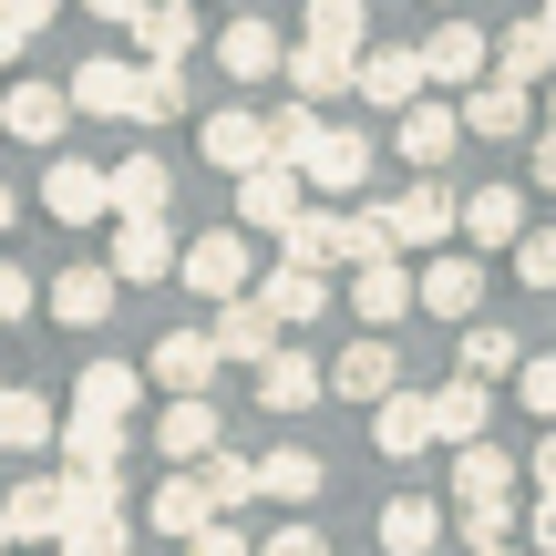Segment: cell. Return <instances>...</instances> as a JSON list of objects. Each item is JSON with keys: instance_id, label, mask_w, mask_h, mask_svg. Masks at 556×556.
I'll use <instances>...</instances> for the list:
<instances>
[{"instance_id": "6da1fadb", "label": "cell", "mask_w": 556, "mask_h": 556, "mask_svg": "<svg viewBox=\"0 0 556 556\" xmlns=\"http://www.w3.org/2000/svg\"><path fill=\"white\" fill-rule=\"evenodd\" d=\"M289 165H299L309 197H361V186H371V135H361V124H319Z\"/></svg>"}, {"instance_id": "7a4b0ae2", "label": "cell", "mask_w": 556, "mask_h": 556, "mask_svg": "<svg viewBox=\"0 0 556 556\" xmlns=\"http://www.w3.org/2000/svg\"><path fill=\"white\" fill-rule=\"evenodd\" d=\"M176 278H186L197 299H238L258 268H248V238H238V227H206L197 248H176Z\"/></svg>"}, {"instance_id": "3957f363", "label": "cell", "mask_w": 556, "mask_h": 556, "mask_svg": "<svg viewBox=\"0 0 556 556\" xmlns=\"http://www.w3.org/2000/svg\"><path fill=\"white\" fill-rule=\"evenodd\" d=\"M413 52H422V83H443V93L495 73V31H475V21H443V31H433V41H413Z\"/></svg>"}, {"instance_id": "277c9868", "label": "cell", "mask_w": 556, "mask_h": 556, "mask_svg": "<svg viewBox=\"0 0 556 556\" xmlns=\"http://www.w3.org/2000/svg\"><path fill=\"white\" fill-rule=\"evenodd\" d=\"M299 206H309V186H299V165H248V176H238V227H268V238H278V227H289L299 217Z\"/></svg>"}, {"instance_id": "5b68a950", "label": "cell", "mask_w": 556, "mask_h": 556, "mask_svg": "<svg viewBox=\"0 0 556 556\" xmlns=\"http://www.w3.org/2000/svg\"><path fill=\"white\" fill-rule=\"evenodd\" d=\"M351 93L371 103V114H402V103L422 93V52H413V41H381V52H361V73H351Z\"/></svg>"}, {"instance_id": "8992f818", "label": "cell", "mask_w": 556, "mask_h": 556, "mask_svg": "<svg viewBox=\"0 0 556 556\" xmlns=\"http://www.w3.org/2000/svg\"><path fill=\"white\" fill-rule=\"evenodd\" d=\"M371 443H381V454H392V464L433 454V392H402V381H392V392L371 402Z\"/></svg>"}, {"instance_id": "52a82bcc", "label": "cell", "mask_w": 556, "mask_h": 556, "mask_svg": "<svg viewBox=\"0 0 556 556\" xmlns=\"http://www.w3.org/2000/svg\"><path fill=\"white\" fill-rule=\"evenodd\" d=\"M392 124H402L392 144H402V155L422 165V176H433V165H443V155H454V144H464V103H433V93H413V103H402Z\"/></svg>"}, {"instance_id": "ba28073f", "label": "cell", "mask_w": 556, "mask_h": 556, "mask_svg": "<svg viewBox=\"0 0 556 556\" xmlns=\"http://www.w3.org/2000/svg\"><path fill=\"white\" fill-rule=\"evenodd\" d=\"M454 206L464 197H443V186L422 176V186H402V197L381 206V227H392V248H443V238H454Z\"/></svg>"}, {"instance_id": "9c48e42d", "label": "cell", "mask_w": 556, "mask_h": 556, "mask_svg": "<svg viewBox=\"0 0 556 556\" xmlns=\"http://www.w3.org/2000/svg\"><path fill=\"white\" fill-rule=\"evenodd\" d=\"M197 155L227 165V176H248V165H268V114H248V103H227V114L197 124Z\"/></svg>"}, {"instance_id": "30bf717a", "label": "cell", "mask_w": 556, "mask_h": 556, "mask_svg": "<svg viewBox=\"0 0 556 556\" xmlns=\"http://www.w3.org/2000/svg\"><path fill=\"white\" fill-rule=\"evenodd\" d=\"M217 361H248V371H258V361L278 351V319H268V299L258 289H238V299H217Z\"/></svg>"}, {"instance_id": "8fae6325", "label": "cell", "mask_w": 556, "mask_h": 556, "mask_svg": "<svg viewBox=\"0 0 556 556\" xmlns=\"http://www.w3.org/2000/svg\"><path fill=\"white\" fill-rule=\"evenodd\" d=\"M413 309H433V319H454V330H464V319L484 309V268H475V258H443V248H433V268L413 278Z\"/></svg>"}, {"instance_id": "7c38bea8", "label": "cell", "mask_w": 556, "mask_h": 556, "mask_svg": "<svg viewBox=\"0 0 556 556\" xmlns=\"http://www.w3.org/2000/svg\"><path fill=\"white\" fill-rule=\"evenodd\" d=\"M464 135H495V144H526V135H536V103H526V83H495V73H484L475 93H464Z\"/></svg>"}, {"instance_id": "4fadbf2b", "label": "cell", "mask_w": 556, "mask_h": 556, "mask_svg": "<svg viewBox=\"0 0 556 556\" xmlns=\"http://www.w3.org/2000/svg\"><path fill=\"white\" fill-rule=\"evenodd\" d=\"M62 93H73V114H93V124H135V62L93 52L73 83H62Z\"/></svg>"}, {"instance_id": "5bb4252c", "label": "cell", "mask_w": 556, "mask_h": 556, "mask_svg": "<svg viewBox=\"0 0 556 556\" xmlns=\"http://www.w3.org/2000/svg\"><path fill=\"white\" fill-rule=\"evenodd\" d=\"M41 206H52L62 227H93V217H114V186H103V165H83V155H62L52 176H41Z\"/></svg>"}, {"instance_id": "9a60e30c", "label": "cell", "mask_w": 556, "mask_h": 556, "mask_svg": "<svg viewBox=\"0 0 556 556\" xmlns=\"http://www.w3.org/2000/svg\"><path fill=\"white\" fill-rule=\"evenodd\" d=\"M319 371H330V392H340V402H381V392L402 381V351L371 330V340H351L340 361H319Z\"/></svg>"}, {"instance_id": "2e32d148", "label": "cell", "mask_w": 556, "mask_h": 556, "mask_svg": "<svg viewBox=\"0 0 556 556\" xmlns=\"http://www.w3.org/2000/svg\"><path fill=\"white\" fill-rule=\"evenodd\" d=\"M278 258H299V268H351V217H330V206H299V217L278 227Z\"/></svg>"}, {"instance_id": "e0dca14e", "label": "cell", "mask_w": 556, "mask_h": 556, "mask_svg": "<svg viewBox=\"0 0 556 556\" xmlns=\"http://www.w3.org/2000/svg\"><path fill=\"white\" fill-rule=\"evenodd\" d=\"M62 124H73V93H62V83H11V103H0V135H21V144H62Z\"/></svg>"}, {"instance_id": "ac0fdd59", "label": "cell", "mask_w": 556, "mask_h": 556, "mask_svg": "<svg viewBox=\"0 0 556 556\" xmlns=\"http://www.w3.org/2000/svg\"><path fill=\"white\" fill-rule=\"evenodd\" d=\"M454 238H475V248H516V238H526V197H516V186H475V197L454 206Z\"/></svg>"}, {"instance_id": "d6986e66", "label": "cell", "mask_w": 556, "mask_h": 556, "mask_svg": "<svg viewBox=\"0 0 556 556\" xmlns=\"http://www.w3.org/2000/svg\"><path fill=\"white\" fill-rule=\"evenodd\" d=\"M114 299H124L114 268H62V278H52V319H62V330H103Z\"/></svg>"}, {"instance_id": "ffe728a7", "label": "cell", "mask_w": 556, "mask_h": 556, "mask_svg": "<svg viewBox=\"0 0 556 556\" xmlns=\"http://www.w3.org/2000/svg\"><path fill=\"white\" fill-rule=\"evenodd\" d=\"M52 443H62V464H73V475H124V422H114V413L52 422Z\"/></svg>"}, {"instance_id": "44dd1931", "label": "cell", "mask_w": 556, "mask_h": 556, "mask_svg": "<svg viewBox=\"0 0 556 556\" xmlns=\"http://www.w3.org/2000/svg\"><path fill=\"white\" fill-rule=\"evenodd\" d=\"M319 392H330V371H319L309 351H289V340H278V351L258 361V402H268V413H309Z\"/></svg>"}, {"instance_id": "7402d4cb", "label": "cell", "mask_w": 556, "mask_h": 556, "mask_svg": "<svg viewBox=\"0 0 556 556\" xmlns=\"http://www.w3.org/2000/svg\"><path fill=\"white\" fill-rule=\"evenodd\" d=\"M248 289L268 299V319H278V330H289V319H319V309H330V268H299V258H278L268 278H248Z\"/></svg>"}, {"instance_id": "603a6c76", "label": "cell", "mask_w": 556, "mask_h": 556, "mask_svg": "<svg viewBox=\"0 0 556 556\" xmlns=\"http://www.w3.org/2000/svg\"><path fill=\"white\" fill-rule=\"evenodd\" d=\"M114 278H124V289L176 278V238H165V217H124V227H114Z\"/></svg>"}, {"instance_id": "cb8c5ba5", "label": "cell", "mask_w": 556, "mask_h": 556, "mask_svg": "<svg viewBox=\"0 0 556 556\" xmlns=\"http://www.w3.org/2000/svg\"><path fill=\"white\" fill-rule=\"evenodd\" d=\"M155 454L206 464V454H217V402H206V392H176V402H165V422H155Z\"/></svg>"}, {"instance_id": "d4e9b609", "label": "cell", "mask_w": 556, "mask_h": 556, "mask_svg": "<svg viewBox=\"0 0 556 556\" xmlns=\"http://www.w3.org/2000/svg\"><path fill=\"white\" fill-rule=\"evenodd\" d=\"M484 413H495V381L454 371V381L433 392V443H484Z\"/></svg>"}, {"instance_id": "484cf974", "label": "cell", "mask_w": 556, "mask_h": 556, "mask_svg": "<svg viewBox=\"0 0 556 556\" xmlns=\"http://www.w3.org/2000/svg\"><path fill=\"white\" fill-rule=\"evenodd\" d=\"M351 309L371 319V330H392V319L413 309V268H402V258H361L351 268Z\"/></svg>"}, {"instance_id": "4316f807", "label": "cell", "mask_w": 556, "mask_h": 556, "mask_svg": "<svg viewBox=\"0 0 556 556\" xmlns=\"http://www.w3.org/2000/svg\"><path fill=\"white\" fill-rule=\"evenodd\" d=\"M0 526H11V546H41V536H62V475H31V484H11V495H0Z\"/></svg>"}, {"instance_id": "83f0119b", "label": "cell", "mask_w": 556, "mask_h": 556, "mask_svg": "<svg viewBox=\"0 0 556 556\" xmlns=\"http://www.w3.org/2000/svg\"><path fill=\"white\" fill-rule=\"evenodd\" d=\"M495 83H556V31L546 21H516V31H495Z\"/></svg>"}, {"instance_id": "f1b7e54d", "label": "cell", "mask_w": 556, "mask_h": 556, "mask_svg": "<svg viewBox=\"0 0 556 556\" xmlns=\"http://www.w3.org/2000/svg\"><path fill=\"white\" fill-rule=\"evenodd\" d=\"M144 371H155L165 392H206V381H217V340H206V330H165Z\"/></svg>"}, {"instance_id": "f546056e", "label": "cell", "mask_w": 556, "mask_h": 556, "mask_svg": "<svg viewBox=\"0 0 556 556\" xmlns=\"http://www.w3.org/2000/svg\"><path fill=\"white\" fill-rule=\"evenodd\" d=\"M351 73H361V52H340V41H289V83H299V103L351 93Z\"/></svg>"}, {"instance_id": "4dcf8cb0", "label": "cell", "mask_w": 556, "mask_h": 556, "mask_svg": "<svg viewBox=\"0 0 556 556\" xmlns=\"http://www.w3.org/2000/svg\"><path fill=\"white\" fill-rule=\"evenodd\" d=\"M103 186H114V217H165V197H176L165 155H124V165H103Z\"/></svg>"}, {"instance_id": "1f68e13d", "label": "cell", "mask_w": 556, "mask_h": 556, "mask_svg": "<svg viewBox=\"0 0 556 556\" xmlns=\"http://www.w3.org/2000/svg\"><path fill=\"white\" fill-rule=\"evenodd\" d=\"M217 62H227V83H268L278 62H289V41H278L268 21H227V31H217Z\"/></svg>"}, {"instance_id": "d6a6232c", "label": "cell", "mask_w": 556, "mask_h": 556, "mask_svg": "<svg viewBox=\"0 0 556 556\" xmlns=\"http://www.w3.org/2000/svg\"><path fill=\"white\" fill-rule=\"evenodd\" d=\"M135 41H144V62H186V52H197V0H144Z\"/></svg>"}, {"instance_id": "836d02e7", "label": "cell", "mask_w": 556, "mask_h": 556, "mask_svg": "<svg viewBox=\"0 0 556 556\" xmlns=\"http://www.w3.org/2000/svg\"><path fill=\"white\" fill-rule=\"evenodd\" d=\"M516 475H526V464H516V454H495V443H454V495H464V505L516 495Z\"/></svg>"}, {"instance_id": "e575fe53", "label": "cell", "mask_w": 556, "mask_h": 556, "mask_svg": "<svg viewBox=\"0 0 556 556\" xmlns=\"http://www.w3.org/2000/svg\"><path fill=\"white\" fill-rule=\"evenodd\" d=\"M381 546H392V556H433L443 546V505L433 495H392V505H381Z\"/></svg>"}, {"instance_id": "d590c367", "label": "cell", "mask_w": 556, "mask_h": 556, "mask_svg": "<svg viewBox=\"0 0 556 556\" xmlns=\"http://www.w3.org/2000/svg\"><path fill=\"white\" fill-rule=\"evenodd\" d=\"M135 402H144V371H135V361H93V371H83L73 381V413H135Z\"/></svg>"}, {"instance_id": "8d00e7d4", "label": "cell", "mask_w": 556, "mask_h": 556, "mask_svg": "<svg viewBox=\"0 0 556 556\" xmlns=\"http://www.w3.org/2000/svg\"><path fill=\"white\" fill-rule=\"evenodd\" d=\"M206 516H217V505H206V484H197V475H165V484H155V505H144V526H155V536H176V546L197 536Z\"/></svg>"}, {"instance_id": "74e56055", "label": "cell", "mask_w": 556, "mask_h": 556, "mask_svg": "<svg viewBox=\"0 0 556 556\" xmlns=\"http://www.w3.org/2000/svg\"><path fill=\"white\" fill-rule=\"evenodd\" d=\"M516 361H526L516 330H495V319H464V361H454V371H475V381H516Z\"/></svg>"}, {"instance_id": "f35d334b", "label": "cell", "mask_w": 556, "mask_h": 556, "mask_svg": "<svg viewBox=\"0 0 556 556\" xmlns=\"http://www.w3.org/2000/svg\"><path fill=\"white\" fill-rule=\"evenodd\" d=\"M52 402L41 392H0V454H41V443H52Z\"/></svg>"}, {"instance_id": "ab89813d", "label": "cell", "mask_w": 556, "mask_h": 556, "mask_svg": "<svg viewBox=\"0 0 556 556\" xmlns=\"http://www.w3.org/2000/svg\"><path fill=\"white\" fill-rule=\"evenodd\" d=\"M197 484H206V505H217V516H238V505L258 495V464H248V454H227V443H217V454L197 464Z\"/></svg>"}, {"instance_id": "60d3db41", "label": "cell", "mask_w": 556, "mask_h": 556, "mask_svg": "<svg viewBox=\"0 0 556 556\" xmlns=\"http://www.w3.org/2000/svg\"><path fill=\"white\" fill-rule=\"evenodd\" d=\"M186 114V62H144L135 73V124H176Z\"/></svg>"}, {"instance_id": "b9f144b4", "label": "cell", "mask_w": 556, "mask_h": 556, "mask_svg": "<svg viewBox=\"0 0 556 556\" xmlns=\"http://www.w3.org/2000/svg\"><path fill=\"white\" fill-rule=\"evenodd\" d=\"M52 546L62 556H135V516H73Z\"/></svg>"}, {"instance_id": "7bdbcfd3", "label": "cell", "mask_w": 556, "mask_h": 556, "mask_svg": "<svg viewBox=\"0 0 556 556\" xmlns=\"http://www.w3.org/2000/svg\"><path fill=\"white\" fill-rule=\"evenodd\" d=\"M258 495L309 505V495H319V454H268V464H258Z\"/></svg>"}, {"instance_id": "ee69618b", "label": "cell", "mask_w": 556, "mask_h": 556, "mask_svg": "<svg viewBox=\"0 0 556 556\" xmlns=\"http://www.w3.org/2000/svg\"><path fill=\"white\" fill-rule=\"evenodd\" d=\"M454 536L475 546V556H484V546H516V495H495V505H464V526H454Z\"/></svg>"}, {"instance_id": "f6af8a7d", "label": "cell", "mask_w": 556, "mask_h": 556, "mask_svg": "<svg viewBox=\"0 0 556 556\" xmlns=\"http://www.w3.org/2000/svg\"><path fill=\"white\" fill-rule=\"evenodd\" d=\"M309 41H340V52H361V0H309Z\"/></svg>"}, {"instance_id": "bcb514c9", "label": "cell", "mask_w": 556, "mask_h": 556, "mask_svg": "<svg viewBox=\"0 0 556 556\" xmlns=\"http://www.w3.org/2000/svg\"><path fill=\"white\" fill-rule=\"evenodd\" d=\"M516 278L526 289H556V227H526L516 238Z\"/></svg>"}, {"instance_id": "7dc6e473", "label": "cell", "mask_w": 556, "mask_h": 556, "mask_svg": "<svg viewBox=\"0 0 556 556\" xmlns=\"http://www.w3.org/2000/svg\"><path fill=\"white\" fill-rule=\"evenodd\" d=\"M516 392H526V413H546V422H556V351L526 361V371H516Z\"/></svg>"}, {"instance_id": "c3c4849f", "label": "cell", "mask_w": 556, "mask_h": 556, "mask_svg": "<svg viewBox=\"0 0 556 556\" xmlns=\"http://www.w3.org/2000/svg\"><path fill=\"white\" fill-rule=\"evenodd\" d=\"M186 556H258V546H248V536H238V526H227V516H206L197 536H186Z\"/></svg>"}, {"instance_id": "681fc988", "label": "cell", "mask_w": 556, "mask_h": 556, "mask_svg": "<svg viewBox=\"0 0 556 556\" xmlns=\"http://www.w3.org/2000/svg\"><path fill=\"white\" fill-rule=\"evenodd\" d=\"M11 319H31V268L0 258V330H11Z\"/></svg>"}, {"instance_id": "f907efd6", "label": "cell", "mask_w": 556, "mask_h": 556, "mask_svg": "<svg viewBox=\"0 0 556 556\" xmlns=\"http://www.w3.org/2000/svg\"><path fill=\"white\" fill-rule=\"evenodd\" d=\"M258 556H330V536H319V526H278Z\"/></svg>"}, {"instance_id": "816d5d0a", "label": "cell", "mask_w": 556, "mask_h": 556, "mask_svg": "<svg viewBox=\"0 0 556 556\" xmlns=\"http://www.w3.org/2000/svg\"><path fill=\"white\" fill-rule=\"evenodd\" d=\"M526 546H536V556H556V495H536V516H526Z\"/></svg>"}, {"instance_id": "f5cc1de1", "label": "cell", "mask_w": 556, "mask_h": 556, "mask_svg": "<svg viewBox=\"0 0 556 556\" xmlns=\"http://www.w3.org/2000/svg\"><path fill=\"white\" fill-rule=\"evenodd\" d=\"M526 475H536V495H556V433L536 443V454H526Z\"/></svg>"}, {"instance_id": "db71d44e", "label": "cell", "mask_w": 556, "mask_h": 556, "mask_svg": "<svg viewBox=\"0 0 556 556\" xmlns=\"http://www.w3.org/2000/svg\"><path fill=\"white\" fill-rule=\"evenodd\" d=\"M0 11H11V21H21V31H41V21H52V11H62V0H0Z\"/></svg>"}, {"instance_id": "11a10c76", "label": "cell", "mask_w": 556, "mask_h": 556, "mask_svg": "<svg viewBox=\"0 0 556 556\" xmlns=\"http://www.w3.org/2000/svg\"><path fill=\"white\" fill-rule=\"evenodd\" d=\"M536 186H556V124L536 135Z\"/></svg>"}, {"instance_id": "9f6ffc18", "label": "cell", "mask_w": 556, "mask_h": 556, "mask_svg": "<svg viewBox=\"0 0 556 556\" xmlns=\"http://www.w3.org/2000/svg\"><path fill=\"white\" fill-rule=\"evenodd\" d=\"M83 11H93V21H135L144 0H83Z\"/></svg>"}, {"instance_id": "6f0895ef", "label": "cell", "mask_w": 556, "mask_h": 556, "mask_svg": "<svg viewBox=\"0 0 556 556\" xmlns=\"http://www.w3.org/2000/svg\"><path fill=\"white\" fill-rule=\"evenodd\" d=\"M21 41H31V31H21V21L0 11V62H21Z\"/></svg>"}, {"instance_id": "680465c9", "label": "cell", "mask_w": 556, "mask_h": 556, "mask_svg": "<svg viewBox=\"0 0 556 556\" xmlns=\"http://www.w3.org/2000/svg\"><path fill=\"white\" fill-rule=\"evenodd\" d=\"M11 217H21V197H11V186H0V227H11Z\"/></svg>"}, {"instance_id": "91938a15", "label": "cell", "mask_w": 556, "mask_h": 556, "mask_svg": "<svg viewBox=\"0 0 556 556\" xmlns=\"http://www.w3.org/2000/svg\"><path fill=\"white\" fill-rule=\"evenodd\" d=\"M536 21H546V31H556V0H546V11H536Z\"/></svg>"}, {"instance_id": "94428289", "label": "cell", "mask_w": 556, "mask_h": 556, "mask_svg": "<svg viewBox=\"0 0 556 556\" xmlns=\"http://www.w3.org/2000/svg\"><path fill=\"white\" fill-rule=\"evenodd\" d=\"M0 556H11V526H0Z\"/></svg>"}, {"instance_id": "6125c7cd", "label": "cell", "mask_w": 556, "mask_h": 556, "mask_svg": "<svg viewBox=\"0 0 556 556\" xmlns=\"http://www.w3.org/2000/svg\"><path fill=\"white\" fill-rule=\"evenodd\" d=\"M484 556H516V546H484Z\"/></svg>"}, {"instance_id": "be15d7a7", "label": "cell", "mask_w": 556, "mask_h": 556, "mask_svg": "<svg viewBox=\"0 0 556 556\" xmlns=\"http://www.w3.org/2000/svg\"><path fill=\"white\" fill-rule=\"evenodd\" d=\"M546 124H556V93H546Z\"/></svg>"}, {"instance_id": "e7e4bbea", "label": "cell", "mask_w": 556, "mask_h": 556, "mask_svg": "<svg viewBox=\"0 0 556 556\" xmlns=\"http://www.w3.org/2000/svg\"><path fill=\"white\" fill-rule=\"evenodd\" d=\"M0 392H11V381H0Z\"/></svg>"}]
</instances>
